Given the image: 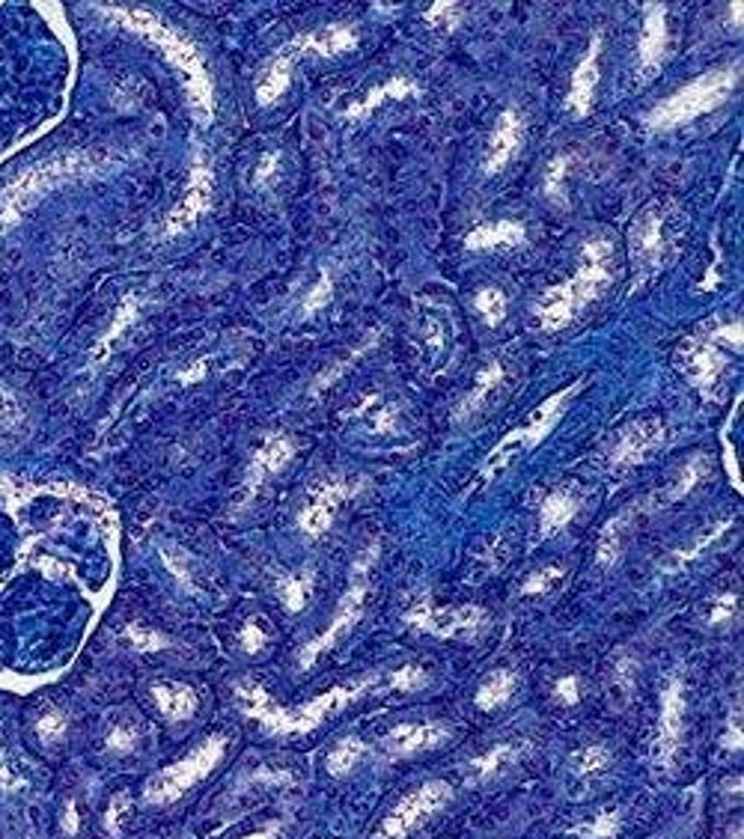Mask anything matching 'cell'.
Returning a JSON list of instances; mask_svg holds the SVG:
<instances>
[{"mask_svg": "<svg viewBox=\"0 0 744 839\" xmlns=\"http://www.w3.org/2000/svg\"><path fill=\"white\" fill-rule=\"evenodd\" d=\"M382 676H367L361 681L351 685H337L328 694H322L316 700L304 702L298 709H283L271 700V694L263 685H239L235 688V700L242 706V712L247 718L263 723V730L271 735H304L319 730L322 723H328L334 714H340L342 709H349L351 702L361 700L363 694L372 691L382 685Z\"/></svg>", "mask_w": 744, "mask_h": 839, "instance_id": "cell-1", "label": "cell"}, {"mask_svg": "<svg viewBox=\"0 0 744 839\" xmlns=\"http://www.w3.org/2000/svg\"><path fill=\"white\" fill-rule=\"evenodd\" d=\"M105 15L123 24V27H128V31L147 36L152 45H159L161 51H164V57H167V60H171L182 74H185V86H188V98H191L194 117L200 119V126L212 123L214 117L212 78H209V72H206V63H202L197 45L188 43L176 27L161 22L155 12L140 10V7H107Z\"/></svg>", "mask_w": 744, "mask_h": 839, "instance_id": "cell-2", "label": "cell"}, {"mask_svg": "<svg viewBox=\"0 0 744 839\" xmlns=\"http://www.w3.org/2000/svg\"><path fill=\"white\" fill-rule=\"evenodd\" d=\"M105 164L102 155L93 152H60L54 159L36 161L27 171H22L15 179L0 191V233H7L10 226L22 221L36 202L54 188H63L69 182L93 176Z\"/></svg>", "mask_w": 744, "mask_h": 839, "instance_id": "cell-3", "label": "cell"}, {"mask_svg": "<svg viewBox=\"0 0 744 839\" xmlns=\"http://www.w3.org/2000/svg\"><path fill=\"white\" fill-rule=\"evenodd\" d=\"M611 259L614 247L605 238L586 242L581 250V268L574 271L572 280H566L563 287H551L539 298L536 313L545 330H560L574 319V313H581L586 304H593L602 295V289L611 283Z\"/></svg>", "mask_w": 744, "mask_h": 839, "instance_id": "cell-4", "label": "cell"}, {"mask_svg": "<svg viewBox=\"0 0 744 839\" xmlns=\"http://www.w3.org/2000/svg\"><path fill=\"white\" fill-rule=\"evenodd\" d=\"M739 72H742V66L733 63L726 66V69H718V72L702 74V78L691 81L688 86H682L679 93H673V96H667L649 110L647 126L655 128V131H664V128L685 126V123L709 114L714 107H721L735 90Z\"/></svg>", "mask_w": 744, "mask_h": 839, "instance_id": "cell-5", "label": "cell"}, {"mask_svg": "<svg viewBox=\"0 0 744 839\" xmlns=\"http://www.w3.org/2000/svg\"><path fill=\"white\" fill-rule=\"evenodd\" d=\"M578 391H581V382L569 384V387H563L560 394L548 396V399L533 411V417L527 420V423L519 426V429H512L510 435L503 438V441L491 450L489 458H486L483 479H495L500 470L510 465L512 458L519 456V453H527V450H533V446L543 444L545 438L551 435V429L557 426V420L563 417L566 403H569Z\"/></svg>", "mask_w": 744, "mask_h": 839, "instance_id": "cell-6", "label": "cell"}, {"mask_svg": "<svg viewBox=\"0 0 744 839\" xmlns=\"http://www.w3.org/2000/svg\"><path fill=\"white\" fill-rule=\"evenodd\" d=\"M375 560V548L370 551H363V557L354 566V572H351V586L346 590V595L340 598V605H337V614L330 617L328 628L322 631L319 638H313L307 646L301 649V655H298V664L301 669H310L319 655H325L328 649H334L340 643L346 634H349L351 628L358 626V619L363 617V607H367V595H370V566Z\"/></svg>", "mask_w": 744, "mask_h": 839, "instance_id": "cell-7", "label": "cell"}, {"mask_svg": "<svg viewBox=\"0 0 744 839\" xmlns=\"http://www.w3.org/2000/svg\"><path fill=\"white\" fill-rule=\"evenodd\" d=\"M223 754H226V738L223 735H212L194 754H188L176 766L164 768L161 774L152 777L147 786V801H152V804H173V801H179L188 789L200 783L202 777L212 774V768L221 762Z\"/></svg>", "mask_w": 744, "mask_h": 839, "instance_id": "cell-8", "label": "cell"}, {"mask_svg": "<svg viewBox=\"0 0 744 839\" xmlns=\"http://www.w3.org/2000/svg\"><path fill=\"white\" fill-rule=\"evenodd\" d=\"M405 622L435 638H477L479 631L489 626V614L477 605L435 607L429 598H420L405 614Z\"/></svg>", "mask_w": 744, "mask_h": 839, "instance_id": "cell-9", "label": "cell"}, {"mask_svg": "<svg viewBox=\"0 0 744 839\" xmlns=\"http://www.w3.org/2000/svg\"><path fill=\"white\" fill-rule=\"evenodd\" d=\"M453 797V789L444 780H432V783H423L420 789H415L411 795H405L391 816L384 818L382 828L372 834V839H405L415 828H420L426 818L438 813L444 807L446 801Z\"/></svg>", "mask_w": 744, "mask_h": 839, "instance_id": "cell-10", "label": "cell"}, {"mask_svg": "<svg viewBox=\"0 0 744 839\" xmlns=\"http://www.w3.org/2000/svg\"><path fill=\"white\" fill-rule=\"evenodd\" d=\"M726 337H742V325L733 322L730 328H718L712 337H702V340H691L685 349H682V370L691 378V384L700 391L702 396H714L718 384L723 378V370H726V361L721 354V342Z\"/></svg>", "mask_w": 744, "mask_h": 839, "instance_id": "cell-11", "label": "cell"}, {"mask_svg": "<svg viewBox=\"0 0 744 839\" xmlns=\"http://www.w3.org/2000/svg\"><path fill=\"white\" fill-rule=\"evenodd\" d=\"M351 494H354V482H349V479H328V482H322L319 489L310 494L307 506L298 512V527L307 536H313V539L325 536L330 531V521L340 510V503L351 498Z\"/></svg>", "mask_w": 744, "mask_h": 839, "instance_id": "cell-12", "label": "cell"}, {"mask_svg": "<svg viewBox=\"0 0 744 839\" xmlns=\"http://www.w3.org/2000/svg\"><path fill=\"white\" fill-rule=\"evenodd\" d=\"M212 194H214L212 171H209V167L200 161V164L191 171V176H188V188H185L182 202L173 209L171 214H167L164 233L179 235L185 233V230H191L194 223L209 212V206H212Z\"/></svg>", "mask_w": 744, "mask_h": 839, "instance_id": "cell-13", "label": "cell"}, {"mask_svg": "<svg viewBox=\"0 0 744 839\" xmlns=\"http://www.w3.org/2000/svg\"><path fill=\"white\" fill-rule=\"evenodd\" d=\"M661 256H664V223L655 209H647L631 226V259L638 268V283L661 266Z\"/></svg>", "mask_w": 744, "mask_h": 839, "instance_id": "cell-14", "label": "cell"}, {"mask_svg": "<svg viewBox=\"0 0 744 839\" xmlns=\"http://www.w3.org/2000/svg\"><path fill=\"white\" fill-rule=\"evenodd\" d=\"M446 738H450V733L438 723H399L384 735V754L391 759L415 756L423 754V750H435V747L446 744Z\"/></svg>", "mask_w": 744, "mask_h": 839, "instance_id": "cell-15", "label": "cell"}, {"mask_svg": "<svg viewBox=\"0 0 744 839\" xmlns=\"http://www.w3.org/2000/svg\"><path fill=\"white\" fill-rule=\"evenodd\" d=\"M664 441V426L661 420H638V423H631L619 435V444L614 446V456L611 462L617 465V468H631V465H640V462H647L649 453H655Z\"/></svg>", "mask_w": 744, "mask_h": 839, "instance_id": "cell-16", "label": "cell"}, {"mask_svg": "<svg viewBox=\"0 0 744 839\" xmlns=\"http://www.w3.org/2000/svg\"><path fill=\"white\" fill-rule=\"evenodd\" d=\"M295 456V444H292V438L283 435V432H277V435H268L266 444L259 446L251 458V465H247V477H245V491L247 498L254 494L266 479H271L277 470H283Z\"/></svg>", "mask_w": 744, "mask_h": 839, "instance_id": "cell-17", "label": "cell"}, {"mask_svg": "<svg viewBox=\"0 0 744 839\" xmlns=\"http://www.w3.org/2000/svg\"><path fill=\"white\" fill-rule=\"evenodd\" d=\"M670 45V31H667V7L664 3H647V12H643V31H640L638 43V60L643 72H652L659 69V63L664 60Z\"/></svg>", "mask_w": 744, "mask_h": 839, "instance_id": "cell-18", "label": "cell"}, {"mask_svg": "<svg viewBox=\"0 0 744 839\" xmlns=\"http://www.w3.org/2000/svg\"><path fill=\"white\" fill-rule=\"evenodd\" d=\"M301 57H304V54H301L298 39L287 43L271 57V63H268V69L263 72V78H259V84H256V102H259V105H275L277 98L287 93L289 84H292V69H295V63Z\"/></svg>", "mask_w": 744, "mask_h": 839, "instance_id": "cell-19", "label": "cell"}, {"mask_svg": "<svg viewBox=\"0 0 744 839\" xmlns=\"http://www.w3.org/2000/svg\"><path fill=\"white\" fill-rule=\"evenodd\" d=\"M521 140H524V123L515 110H503L498 119V126L491 131L489 140V152H486V161H483V171L498 173L503 171L512 159H515V152L521 149Z\"/></svg>", "mask_w": 744, "mask_h": 839, "instance_id": "cell-20", "label": "cell"}, {"mask_svg": "<svg viewBox=\"0 0 744 839\" xmlns=\"http://www.w3.org/2000/svg\"><path fill=\"white\" fill-rule=\"evenodd\" d=\"M598 54H602V36L595 33L593 39H590L584 60L574 69L569 98H566V105H569V110H572L574 117H586V114L593 110V93L595 84H598Z\"/></svg>", "mask_w": 744, "mask_h": 839, "instance_id": "cell-21", "label": "cell"}, {"mask_svg": "<svg viewBox=\"0 0 744 839\" xmlns=\"http://www.w3.org/2000/svg\"><path fill=\"white\" fill-rule=\"evenodd\" d=\"M301 54H316V57H340L358 45V33L349 24H328L322 31H310L298 36Z\"/></svg>", "mask_w": 744, "mask_h": 839, "instance_id": "cell-22", "label": "cell"}, {"mask_svg": "<svg viewBox=\"0 0 744 839\" xmlns=\"http://www.w3.org/2000/svg\"><path fill=\"white\" fill-rule=\"evenodd\" d=\"M527 230L521 221H491L470 230L465 238L468 250H507V247L524 245Z\"/></svg>", "mask_w": 744, "mask_h": 839, "instance_id": "cell-23", "label": "cell"}, {"mask_svg": "<svg viewBox=\"0 0 744 839\" xmlns=\"http://www.w3.org/2000/svg\"><path fill=\"white\" fill-rule=\"evenodd\" d=\"M682 718H685V697H682V681L670 679L664 700H661V754L664 759L673 756V750L682 742Z\"/></svg>", "mask_w": 744, "mask_h": 839, "instance_id": "cell-24", "label": "cell"}, {"mask_svg": "<svg viewBox=\"0 0 744 839\" xmlns=\"http://www.w3.org/2000/svg\"><path fill=\"white\" fill-rule=\"evenodd\" d=\"M417 93H420V90H417L415 81L399 74V78H391V81H384V84L375 86L363 102H351V105L346 107V119L370 117L372 110H375V107H382L384 102H403V98L417 96Z\"/></svg>", "mask_w": 744, "mask_h": 839, "instance_id": "cell-25", "label": "cell"}, {"mask_svg": "<svg viewBox=\"0 0 744 839\" xmlns=\"http://www.w3.org/2000/svg\"><path fill=\"white\" fill-rule=\"evenodd\" d=\"M503 378H507V372H503V363L491 361L486 370L477 375V384L470 387V394L465 396V403L456 408V420H465V417L477 415L483 405L489 403L491 394H498L500 387H503Z\"/></svg>", "mask_w": 744, "mask_h": 839, "instance_id": "cell-26", "label": "cell"}, {"mask_svg": "<svg viewBox=\"0 0 744 839\" xmlns=\"http://www.w3.org/2000/svg\"><path fill=\"white\" fill-rule=\"evenodd\" d=\"M152 697H155L161 714L171 718V721H185L197 712V694L185 685H155Z\"/></svg>", "mask_w": 744, "mask_h": 839, "instance_id": "cell-27", "label": "cell"}, {"mask_svg": "<svg viewBox=\"0 0 744 839\" xmlns=\"http://www.w3.org/2000/svg\"><path fill=\"white\" fill-rule=\"evenodd\" d=\"M578 498H574L572 491H566V489H557L551 491L548 498H545L543 503V518H539V524H543V536H551V533L557 531H563L566 524L578 515Z\"/></svg>", "mask_w": 744, "mask_h": 839, "instance_id": "cell-28", "label": "cell"}, {"mask_svg": "<svg viewBox=\"0 0 744 839\" xmlns=\"http://www.w3.org/2000/svg\"><path fill=\"white\" fill-rule=\"evenodd\" d=\"M512 691H515V673L510 669H495L491 676H486V681L479 685L477 691V706L479 709H498L503 702L510 700Z\"/></svg>", "mask_w": 744, "mask_h": 839, "instance_id": "cell-29", "label": "cell"}, {"mask_svg": "<svg viewBox=\"0 0 744 839\" xmlns=\"http://www.w3.org/2000/svg\"><path fill=\"white\" fill-rule=\"evenodd\" d=\"M310 590H313V574H283V578H277V593H280V602L287 605V610L298 614V610H304L310 598Z\"/></svg>", "mask_w": 744, "mask_h": 839, "instance_id": "cell-30", "label": "cell"}, {"mask_svg": "<svg viewBox=\"0 0 744 839\" xmlns=\"http://www.w3.org/2000/svg\"><path fill=\"white\" fill-rule=\"evenodd\" d=\"M363 756H367V747L361 744V738H354V735H351V738H342V742L328 754V774L334 777L351 774Z\"/></svg>", "mask_w": 744, "mask_h": 839, "instance_id": "cell-31", "label": "cell"}, {"mask_svg": "<svg viewBox=\"0 0 744 839\" xmlns=\"http://www.w3.org/2000/svg\"><path fill=\"white\" fill-rule=\"evenodd\" d=\"M628 518L626 515H617V518H611L605 524V531L598 536V566H614L619 560V553H623V545H626V527Z\"/></svg>", "mask_w": 744, "mask_h": 839, "instance_id": "cell-32", "label": "cell"}, {"mask_svg": "<svg viewBox=\"0 0 744 839\" xmlns=\"http://www.w3.org/2000/svg\"><path fill=\"white\" fill-rule=\"evenodd\" d=\"M477 313L486 319L489 328H498L500 322L507 319V295L500 292V289L489 287V289H479L477 292Z\"/></svg>", "mask_w": 744, "mask_h": 839, "instance_id": "cell-33", "label": "cell"}, {"mask_svg": "<svg viewBox=\"0 0 744 839\" xmlns=\"http://www.w3.org/2000/svg\"><path fill=\"white\" fill-rule=\"evenodd\" d=\"M569 164H572V155L563 152V155H557V159L548 164V171H545V194H548L554 202H560V206H566L563 182L566 173H569Z\"/></svg>", "mask_w": 744, "mask_h": 839, "instance_id": "cell-34", "label": "cell"}, {"mask_svg": "<svg viewBox=\"0 0 744 839\" xmlns=\"http://www.w3.org/2000/svg\"><path fill=\"white\" fill-rule=\"evenodd\" d=\"M426 24H432L435 31H444V33H453L458 27V22H462V7L458 3H432L429 10H426Z\"/></svg>", "mask_w": 744, "mask_h": 839, "instance_id": "cell-35", "label": "cell"}, {"mask_svg": "<svg viewBox=\"0 0 744 839\" xmlns=\"http://www.w3.org/2000/svg\"><path fill=\"white\" fill-rule=\"evenodd\" d=\"M706 468H709V462H706V456H694L691 462H688V465L682 468L679 486L670 491V500L685 498V494H688V491H691L694 486L700 482V477H702V474H706Z\"/></svg>", "mask_w": 744, "mask_h": 839, "instance_id": "cell-36", "label": "cell"}, {"mask_svg": "<svg viewBox=\"0 0 744 839\" xmlns=\"http://www.w3.org/2000/svg\"><path fill=\"white\" fill-rule=\"evenodd\" d=\"M572 766L578 774H593V771L607 766V750L602 747V744H590V747H584L581 754L572 756Z\"/></svg>", "mask_w": 744, "mask_h": 839, "instance_id": "cell-37", "label": "cell"}, {"mask_svg": "<svg viewBox=\"0 0 744 839\" xmlns=\"http://www.w3.org/2000/svg\"><path fill=\"white\" fill-rule=\"evenodd\" d=\"M426 681H429V676H426L420 667H403L396 669V673H391V676L384 679V685H387V688H396V691H417V688H423Z\"/></svg>", "mask_w": 744, "mask_h": 839, "instance_id": "cell-38", "label": "cell"}, {"mask_svg": "<svg viewBox=\"0 0 744 839\" xmlns=\"http://www.w3.org/2000/svg\"><path fill=\"white\" fill-rule=\"evenodd\" d=\"M330 295H334V280H330L328 268H322V271H319V283L310 289L307 298H304V313H307V316H310V313H316V310H322L330 301Z\"/></svg>", "mask_w": 744, "mask_h": 839, "instance_id": "cell-39", "label": "cell"}, {"mask_svg": "<svg viewBox=\"0 0 744 839\" xmlns=\"http://www.w3.org/2000/svg\"><path fill=\"white\" fill-rule=\"evenodd\" d=\"M135 316H138V298H126V301H123V307H119V313H117V322H114V328L107 330L105 342H102V349H98V358H102V354H105V351L111 349V342L117 340L119 334L126 330L128 322H135Z\"/></svg>", "mask_w": 744, "mask_h": 839, "instance_id": "cell-40", "label": "cell"}, {"mask_svg": "<svg viewBox=\"0 0 744 839\" xmlns=\"http://www.w3.org/2000/svg\"><path fill=\"white\" fill-rule=\"evenodd\" d=\"M512 754H515V750H512L510 744H500V747H495L491 754H486L483 759H477V762H474V768H477L483 777H489V774H495V771H498L503 762H510Z\"/></svg>", "mask_w": 744, "mask_h": 839, "instance_id": "cell-41", "label": "cell"}, {"mask_svg": "<svg viewBox=\"0 0 744 839\" xmlns=\"http://www.w3.org/2000/svg\"><path fill=\"white\" fill-rule=\"evenodd\" d=\"M560 569H543V572H536L531 574V581H524V586H521V593L524 595H539L545 593V590H551L554 584H557V578H560Z\"/></svg>", "mask_w": 744, "mask_h": 839, "instance_id": "cell-42", "label": "cell"}, {"mask_svg": "<svg viewBox=\"0 0 744 839\" xmlns=\"http://www.w3.org/2000/svg\"><path fill=\"white\" fill-rule=\"evenodd\" d=\"M735 614H739V598H735V595H721V598L714 602L712 614H709V622H712V626L733 622Z\"/></svg>", "mask_w": 744, "mask_h": 839, "instance_id": "cell-43", "label": "cell"}, {"mask_svg": "<svg viewBox=\"0 0 744 839\" xmlns=\"http://www.w3.org/2000/svg\"><path fill=\"white\" fill-rule=\"evenodd\" d=\"M617 830H619V816H614V813H602V816H595V821L590 825V828H584V834H590V837L595 839H611V837H617Z\"/></svg>", "mask_w": 744, "mask_h": 839, "instance_id": "cell-44", "label": "cell"}, {"mask_svg": "<svg viewBox=\"0 0 744 839\" xmlns=\"http://www.w3.org/2000/svg\"><path fill=\"white\" fill-rule=\"evenodd\" d=\"M22 420V408L12 399V394L0 384V426H15Z\"/></svg>", "mask_w": 744, "mask_h": 839, "instance_id": "cell-45", "label": "cell"}, {"mask_svg": "<svg viewBox=\"0 0 744 839\" xmlns=\"http://www.w3.org/2000/svg\"><path fill=\"white\" fill-rule=\"evenodd\" d=\"M128 638H131L135 646L143 649V652H152V649L164 646V640H161L155 631H147V628H140V626H128Z\"/></svg>", "mask_w": 744, "mask_h": 839, "instance_id": "cell-46", "label": "cell"}, {"mask_svg": "<svg viewBox=\"0 0 744 839\" xmlns=\"http://www.w3.org/2000/svg\"><path fill=\"white\" fill-rule=\"evenodd\" d=\"M266 640L268 634L259 628V622H247L245 631H242V646H245V652H251V655H256L259 649L266 646Z\"/></svg>", "mask_w": 744, "mask_h": 839, "instance_id": "cell-47", "label": "cell"}, {"mask_svg": "<svg viewBox=\"0 0 744 839\" xmlns=\"http://www.w3.org/2000/svg\"><path fill=\"white\" fill-rule=\"evenodd\" d=\"M554 697H557V702H563V706H574L578 697H581L578 679H574V676H566V679L557 681V685H554Z\"/></svg>", "mask_w": 744, "mask_h": 839, "instance_id": "cell-48", "label": "cell"}, {"mask_svg": "<svg viewBox=\"0 0 744 839\" xmlns=\"http://www.w3.org/2000/svg\"><path fill=\"white\" fill-rule=\"evenodd\" d=\"M66 730V721L60 718V714H48V718H43L39 721V735H43L45 742H54V738H60Z\"/></svg>", "mask_w": 744, "mask_h": 839, "instance_id": "cell-49", "label": "cell"}, {"mask_svg": "<svg viewBox=\"0 0 744 839\" xmlns=\"http://www.w3.org/2000/svg\"><path fill=\"white\" fill-rule=\"evenodd\" d=\"M275 167H277V152H266L263 161H259V167H256V185L268 182V176L275 173Z\"/></svg>", "mask_w": 744, "mask_h": 839, "instance_id": "cell-50", "label": "cell"}, {"mask_svg": "<svg viewBox=\"0 0 744 839\" xmlns=\"http://www.w3.org/2000/svg\"><path fill=\"white\" fill-rule=\"evenodd\" d=\"M107 744H111L114 750H131V744H135V733H131V730H126V726H119L117 733L111 735V742Z\"/></svg>", "mask_w": 744, "mask_h": 839, "instance_id": "cell-51", "label": "cell"}, {"mask_svg": "<svg viewBox=\"0 0 744 839\" xmlns=\"http://www.w3.org/2000/svg\"><path fill=\"white\" fill-rule=\"evenodd\" d=\"M202 372H206V361H200V363H197V366H194V370L182 372V375H179V378H182V384H191V382H197V378H202Z\"/></svg>", "mask_w": 744, "mask_h": 839, "instance_id": "cell-52", "label": "cell"}, {"mask_svg": "<svg viewBox=\"0 0 744 839\" xmlns=\"http://www.w3.org/2000/svg\"><path fill=\"white\" fill-rule=\"evenodd\" d=\"M245 839H280V825H275V828L259 830V834H251V837H245Z\"/></svg>", "mask_w": 744, "mask_h": 839, "instance_id": "cell-53", "label": "cell"}, {"mask_svg": "<svg viewBox=\"0 0 744 839\" xmlns=\"http://www.w3.org/2000/svg\"><path fill=\"white\" fill-rule=\"evenodd\" d=\"M733 22L742 24V3H739V0L733 3Z\"/></svg>", "mask_w": 744, "mask_h": 839, "instance_id": "cell-54", "label": "cell"}]
</instances>
